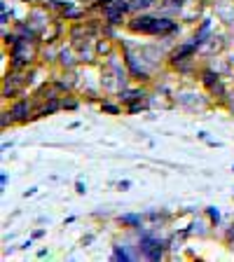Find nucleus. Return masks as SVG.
I'll return each instance as SVG.
<instances>
[{
  "mask_svg": "<svg viewBox=\"0 0 234 262\" xmlns=\"http://www.w3.org/2000/svg\"><path fill=\"white\" fill-rule=\"evenodd\" d=\"M126 28L134 33H143V35H169V33L178 31V24L169 16H147L138 14L131 21H126Z\"/></svg>",
  "mask_w": 234,
  "mask_h": 262,
  "instance_id": "obj_1",
  "label": "nucleus"
},
{
  "mask_svg": "<svg viewBox=\"0 0 234 262\" xmlns=\"http://www.w3.org/2000/svg\"><path fill=\"white\" fill-rule=\"evenodd\" d=\"M10 59H12V68L24 71V68H31L33 61L40 59V54H38V49H35V42L22 40L19 45H14V47L10 49Z\"/></svg>",
  "mask_w": 234,
  "mask_h": 262,
  "instance_id": "obj_2",
  "label": "nucleus"
},
{
  "mask_svg": "<svg viewBox=\"0 0 234 262\" xmlns=\"http://www.w3.org/2000/svg\"><path fill=\"white\" fill-rule=\"evenodd\" d=\"M124 63H126V68H129V75L134 82H150V71H145V68L138 63L134 52H131L126 45H124Z\"/></svg>",
  "mask_w": 234,
  "mask_h": 262,
  "instance_id": "obj_3",
  "label": "nucleus"
},
{
  "mask_svg": "<svg viewBox=\"0 0 234 262\" xmlns=\"http://www.w3.org/2000/svg\"><path fill=\"white\" fill-rule=\"evenodd\" d=\"M10 110H12V115H14L16 124H26V122H31V120H35V117H38V115H31L33 101H28V98H22V101L12 103Z\"/></svg>",
  "mask_w": 234,
  "mask_h": 262,
  "instance_id": "obj_4",
  "label": "nucleus"
},
{
  "mask_svg": "<svg viewBox=\"0 0 234 262\" xmlns=\"http://www.w3.org/2000/svg\"><path fill=\"white\" fill-rule=\"evenodd\" d=\"M197 49H199V47H197L195 42L180 45V47H176L174 52L169 54V63H171V66H176V63H180V61H185V59H195Z\"/></svg>",
  "mask_w": 234,
  "mask_h": 262,
  "instance_id": "obj_5",
  "label": "nucleus"
},
{
  "mask_svg": "<svg viewBox=\"0 0 234 262\" xmlns=\"http://www.w3.org/2000/svg\"><path fill=\"white\" fill-rule=\"evenodd\" d=\"M28 19H31V26L35 28V31H42L45 26H49V19H52V16H49V12H47V5H42V7H33L31 10V16H28Z\"/></svg>",
  "mask_w": 234,
  "mask_h": 262,
  "instance_id": "obj_6",
  "label": "nucleus"
},
{
  "mask_svg": "<svg viewBox=\"0 0 234 262\" xmlns=\"http://www.w3.org/2000/svg\"><path fill=\"white\" fill-rule=\"evenodd\" d=\"M117 98H120L122 103L129 105V103H136V101H145L147 94H145V89H126V87H122Z\"/></svg>",
  "mask_w": 234,
  "mask_h": 262,
  "instance_id": "obj_7",
  "label": "nucleus"
},
{
  "mask_svg": "<svg viewBox=\"0 0 234 262\" xmlns=\"http://www.w3.org/2000/svg\"><path fill=\"white\" fill-rule=\"evenodd\" d=\"M77 54L73 52V47H61L59 49V63L63 66V71H73L77 66Z\"/></svg>",
  "mask_w": 234,
  "mask_h": 262,
  "instance_id": "obj_8",
  "label": "nucleus"
},
{
  "mask_svg": "<svg viewBox=\"0 0 234 262\" xmlns=\"http://www.w3.org/2000/svg\"><path fill=\"white\" fill-rule=\"evenodd\" d=\"M103 19H105V24H108V26H122V24H126L124 21V12H120L115 5L103 7Z\"/></svg>",
  "mask_w": 234,
  "mask_h": 262,
  "instance_id": "obj_9",
  "label": "nucleus"
},
{
  "mask_svg": "<svg viewBox=\"0 0 234 262\" xmlns=\"http://www.w3.org/2000/svg\"><path fill=\"white\" fill-rule=\"evenodd\" d=\"M199 80H202V84L206 89H213L220 82V75H218V71H213V68H202V71H199Z\"/></svg>",
  "mask_w": 234,
  "mask_h": 262,
  "instance_id": "obj_10",
  "label": "nucleus"
},
{
  "mask_svg": "<svg viewBox=\"0 0 234 262\" xmlns=\"http://www.w3.org/2000/svg\"><path fill=\"white\" fill-rule=\"evenodd\" d=\"M59 110H61V98L59 96L47 98V101L38 108V117H47V115H54V113H59Z\"/></svg>",
  "mask_w": 234,
  "mask_h": 262,
  "instance_id": "obj_11",
  "label": "nucleus"
},
{
  "mask_svg": "<svg viewBox=\"0 0 234 262\" xmlns=\"http://www.w3.org/2000/svg\"><path fill=\"white\" fill-rule=\"evenodd\" d=\"M208 33H211V19H204L202 26L197 28V33H195V38H192V42H195L197 47H202V45L208 40Z\"/></svg>",
  "mask_w": 234,
  "mask_h": 262,
  "instance_id": "obj_12",
  "label": "nucleus"
},
{
  "mask_svg": "<svg viewBox=\"0 0 234 262\" xmlns=\"http://www.w3.org/2000/svg\"><path fill=\"white\" fill-rule=\"evenodd\" d=\"M120 225L126 229H138L143 225V215L138 213H129V215H120Z\"/></svg>",
  "mask_w": 234,
  "mask_h": 262,
  "instance_id": "obj_13",
  "label": "nucleus"
},
{
  "mask_svg": "<svg viewBox=\"0 0 234 262\" xmlns=\"http://www.w3.org/2000/svg\"><path fill=\"white\" fill-rule=\"evenodd\" d=\"M94 52H96L98 56H105V59H108L110 54H113V42H110V40H98L96 42V47H94Z\"/></svg>",
  "mask_w": 234,
  "mask_h": 262,
  "instance_id": "obj_14",
  "label": "nucleus"
},
{
  "mask_svg": "<svg viewBox=\"0 0 234 262\" xmlns=\"http://www.w3.org/2000/svg\"><path fill=\"white\" fill-rule=\"evenodd\" d=\"M113 260L131 262V260H134V255H129V253H126V248H124V246H120V244H117V246H115V248H113Z\"/></svg>",
  "mask_w": 234,
  "mask_h": 262,
  "instance_id": "obj_15",
  "label": "nucleus"
},
{
  "mask_svg": "<svg viewBox=\"0 0 234 262\" xmlns=\"http://www.w3.org/2000/svg\"><path fill=\"white\" fill-rule=\"evenodd\" d=\"M131 3V12H145V10H150V7L157 3V0H129Z\"/></svg>",
  "mask_w": 234,
  "mask_h": 262,
  "instance_id": "obj_16",
  "label": "nucleus"
},
{
  "mask_svg": "<svg viewBox=\"0 0 234 262\" xmlns=\"http://www.w3.org/2000/svg\"><path fill=\"white\" fill-rule=\"evenodd\" d=\"M12 124H16L12 110H3V115H0V126H3V129H7V126H12Z\"/></svg>",
  "mask_w": 234,
  "mask_h": 262,
  "instance_id": "obj_17",
  "label": "nucleus"
},
{
  "mask_svg": "<svg viewBox=\"0 0 234 262\" xmlns=\"http://www.w3.org/2000/svg\"><path fill=\"white\" fill-rule=\"evenodd\" d=\"M40 59H42V61H59V49H56V47L42 49V52H40Z\"/></svg>",
  "mask_w": 234,
  "mask_h": 262,
  "instance_id": "obj_18",
  "label": "nucleus"
},
{
  "mask_svg": "<svg viewBox=\"0 0 234 262\" xmlns=\"http://www.w3.org/2000/svg\"><path fill=\"white\" fill-rule=\"evenodd\" d=\"M101 110H103V113H108V115H122V108L117 103H108V101H103V103H101Z\"/></svg>",
  "mask_w": 234,
  "mask_h": 262,
  "instance_id": "obj_19",
  "label": "nucleus"
},
{
  "mask_svg": "<svg viewBox=\"0 0 234 262\" xmlns=\"http://www.w3.org/2000/svg\"><path fill=\"white\" fill-rule=\"evenodd\" d=\"M206 215L211 218L213 227H218V225H220V211H218V208H216V206H208L206 208Z\"/></svg>",
  "mask_w": 234,
  "mask_h": 262,
  "instance_id": "obj_20",
  "label": "nucleus"
},
{
  "mask_svg": "<svg viewBox=\"0 0 234 262\" xmlns=\"http://www.w3.org/2000/svg\"><path fill=\"white\" fill-rule=\"evenodd\" d=\"M126 110H129L131 115L143 113V110H147V103H145V101H136V103H129V105H126Z\"/></svg>",
  "mask_w": 234,
  "mask_h": 262,
  "instance_id": "obj_21",
  "label": "nucleus"
},
{
  "mask_svg": "<svg viewBox=\"0 0 234 262\" xmlns=\"http://www.w3.org/2000/svg\"><path fill=\"white\" fill-rule=\"evenodd\" d=\"M77 105H80V103H77V98H71V96L61 98V108H63V110H75Z\"/></svg>",
  "mask_w": 234,
  "mask_h": 262,
  "instance_id": "obj_22",
  "label": "nucleus"
},
{
  "mask_svg": "<svg viewBox=\"0 0 234 262\" xmlns=\"http://www.w3.org/2000/svg\"><path fill=\"white\" fill-rule=\"evenodd\" d=\"M108 5H113V0H94V7H108Z\"/></svg>",
  "mask_w": 234,
  "mask_h": 262,
  "instance_id": "obj_23",
  "label": "nucleus"
},
{
  "mask_svg": "<svg viewBox=\"0 0 234 262\" xmlns=\"http://www.w3.org/2000/svg\"><path fill=\"white\" fill-rule=\"evenodd\" d=\"M75 192H77V194H84V192H87L84 183H80V180H77V183H75Z\"/></svg>",
  "mask_w": 234,
  "mask_h": 262,
  "instance_id": "obj_24",
  "label": "nucleus"
},
{
  "mask_svg": "<svg viewBox=\"0 0 234 262\" xmlns=\"http://www.w3.org/2000/svg\"><path fill=\"white\" fill-rule=\"evenodd\" d=\"M117 187H120L122 192H124V190H129V187H131V180H120V183H117Z\"/></svg>",
  "mask_w": 234,
  "mask_h": 262,
  "instance_id": "obj_25",
  "label": "nucleus"
},
{
  "mask_svg": "<svg viewBox=\"0 0 234 262\" xmlns=\"http://www.w3.org/2000/svg\"><path fill=\"white\" fill-rule=\"evenodd\" d=\"M234 241V223H232V227H229V232H227V244H232Z\"/></svg>",
  "mask_w": 234,
  "mask_h": 262,
  "instance_id": "obj_26",
  "label": "nucleus"
},
{
  "mask_svg": "<svg viewBox=\"0 0 234 262\" xmlns=\"http://www.w3.org/2000/svg\"><path fill=\"white\" fill-rule=\"evenodd\" d=\"M40 236H45V229H35L33 232V239H40Z\"/></svg>",
  "mask_w": 234,
  "mask_h": 262,
  "instance_id": "obj_27",
  "label": "nucleus"
},
{
  "mask_svg": "<svg viewBox=\"0 0 234 262\" xmlns=\"http://www.w3.org/2000/svg\"><path fill=\"white\" fill-rule=\"evenodd\" d=\"M0 185H3V187H7V176H5V173L0 176Z\"/></svg>",
  "mask_w": 234,
  "mask_h": 262,
  "instance_id": "obj_28",
  "label": "nucleus"
},
{
  "mask_svg": "<svg viewBox=\"0 0 234 262\" xmlns=\"http://www.w3.org/2000/svg\"><path fill=\"white\" fill-rule=\"evenodd\" d=\"M26 3H28V0H26ZM31 3H33V0H31Z\"/></svg>",
  "mask_w": 234,
  "mask_h": 262,
  "instance_id": "obj_29",
  "label": "nucleus"
},
{
  "mask_svg": "<svg viewBox=\"0 0 234 262\" xmlns=\"http://www.w3.org/2000/svg\"><path fill=\"white\" fill-rule=\"evenodd\" d=\"M232 171H234V169H232Z\"/></svg>",
  "mask_w": 234,
  "mask_h": 262,
  "instance_id": "obj_30",
  "label": "nucleus"
}]
</instances>
